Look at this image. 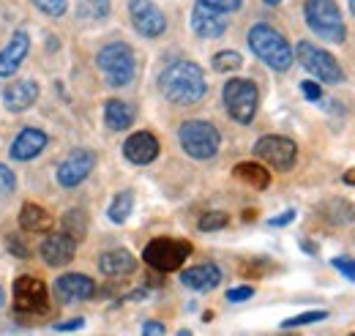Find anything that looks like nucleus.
Returning <instances> with one entry per match:
<instances>
[{"label": "nucleus", "mask_w": 355, "mask_h": 336, "mask_svg": "<svg viewBox=\"0 0 355 336\" xmlns=\"http://www.w3.org/2000/svg\"><path fill=\"white\" fill-rule=\"evenodd\" d=\"M252 295H254V287H232V290H227V301L230 303H243Z\"/></svg>", "instance_id": "obj_36"}, {"label": "nucleus", "mask_w": 355, "mask_h": 336, "mask_svg": "<svg viewBox=\"0 0 355 336\" xmlns=\"http://www.w3.org/2000/svg\"><path fill=\"white\" fill-rule=\"evenodd\" d=\"M293 52H295L298 63L309 72L311 77H317L320 83H328V85L345 83V69L339 66V60L328 49H322V47H317V44L311 42H298V47Z\"/></svg>", "instance_id": "obj_7"}, {"label": "nucleus", "mask_w": 355, "mask_h": 336, "mask_svg": "<svg viewBox=\"0 0 355 336\" xmlns=\"http://www.w3.org/2000/svg\"><path fill=\"white\" fill-rule=\"evenodd\" d=\"M33 6L46 17H63L69 8V0H33Z\"/></svg>", "instance_id": "obj_31"}, {"label": "nucleus", "mask_w": 355, "mask_h": 336, "mask_svg": "<svg viewBox=\"0 0 355 336\" xmlns=\"http://www.w3.org/2000/svg\"><path fill=\"white\" fill-rule=\"evenodd\" d=\"M191 254V244L189 241H178V238H153L145 252H142V260L159 271V274H170V271H178L186 257Z\"/></svg>", "instance_id": "obj_8"}, {"label": "nucleus", "mask_w": 355, "mask_h": 336, "mask_svg": "<svg viewBox=\"0 0 355 336\" xmlns=\"http://www.w3.org/2000/svg\"><path fill=\"white\" fill-rule=\"evenodd\" d=\"M129 17L137 33L145 39H159L167 31V17L153 0H129Z\"/></svg>", "instance_id": "obj_11"}, {"label": "nucleus", "mask_w": 355, "mask_h": 336, "mask_svg": "<svg viewBox=\"0 0 355 336\" xmlns=\"http://www.w3.org/2000/svg\"><path fill=\"white\" fill-rule=\"evenodd\" d=\"M232 175L241 180V183H246V186H252V189H268L270 186V172L268 167H263L260 162H241L238 167L232 169Z\"/></svg>", "instance_id": "obj_24"}, {"label": "nucleus", "mask_w": 355, "mask_h": 336, "mask_svg": "<svg viewBox=\"0 0 355 336\" xmlns=\"http://www.w3.org/2000/svg\"><path fill=\"white\" fill-rule=\"evenodd\" d=\"M17 189V175L6 165H0V194H11Z\"/></svg>", "instance_id": "obj_34"}, {"label": "nucleus", "mask_w": 355, "mask_h": 336, "mask_svg": "<svg viewBox=\"0 0 355 336\" xmlns=\"http://www.w3.org/2000/svg\"><path fill=\"white\" fill-rule=\"evenodd\" d=\"M63 233H69L80 244L85 238V233H88V216H85V210L80 208L66 210V216H63Z\"/></svg>", "instance_id": "obj_25"}, {"label": "nucleus", "mask_w": 355, "mask_h": 336, "mask_svg": "<svg viewBox=\"0 0 355 336\" xmlns=\"http://www.w3.org/2000/svg\"><path fill=\"white\" fill-rule=\"evenodd\" d=\"M301 249H306V252L317 254V246H314V244H311V241H301Z\"/></svg>", "instance_id": "obj_42"}, {"label": "nucleus", "mask_w": 355, "mask_h": 336, "mask_svg": "<svg viewBox=\"0 0 355 336\" xmlns=\"http://www.w3.org/2000/svg\"><path fill=\"white\" fill-rule=\"evenodd\" d=\"M93 167H96V153L85 151V148H77V151H71L60 162V167H58V183L63 189H77L90 172H93Z\"/></svg>", "instance_id": "obj_13"}, {"label": "nucleus", "mask_w": 355, "mask_h": 336, "mask_svg": "<svg viewBox=\"0 0 355 336\" xmlns=\"http://www.w3.org/2000/svg\"><path fill=\"white\" fill-rule=\"evenodd\" d=\"M249 47H252V52L266 63L268 69H273V72H287L293 66V60H295V52H293L290 42L276 28H270L268 22L252 25V31H249Z\"/></svg>", "instance_id": "obj_2"}, {"label": "nucleus", "mask_w": 355, "mask_h": 336, "mask_svg": "<svg viewBox=\"0 0 355 336\" xmlns=\"http://www.w3.org/2000/svg\"><path fill=\"white\" fill-rule=\"evenodd\" d=\"M123 156L132 165H150L159 156V140L150 131H134L123 142Z\"/></svg>", "instance_id": "obj_17"}, {"label": "nucleus", "mask_w": 355, "mask_h": 336, "mask_svg": "<svg viewBox=\"0 0 355 336\" xmlns=\"http://www.w3.org/2000/svg\"><path fill=\"white\" fill-rule=\"evenodd\" d=\"M304 17L314 36L325 39L331 44H342L347 36L345 17L336 6V0H306L304 3Z\"/></svg>", "instance_id": "obj_3"}, {"label": "nucleus", "mask_w": 355, "mask_h": 336, "mask_svg": "<svg viewBox=\"0 0 355 336\" xmlns=\"http://www.w3.org/2000/svg\"><path fill=\"white\" fill-rule=\"evenodd\" d=\"M77 11L83 19H107L110 17V0H77Z\"/></svg>", "instance_id": "obj_27"}, {"label": "nucleus", "mask_w": 355, "mask_h": 336, "mask_svg": "<svg viewBox=\"0 0 355 336\" xmlns=\"http://www.w3.org/2000/svg\"><path fill=\"white\" fill-rule=\"evenodd\" d=\"M159 90L167 101L178 107H191L205 99L208 93V80L205 72L191 63V60H175L159 74Z\"/></svg>", "instance_id": "obj_1"}, {"label": "nucleus", "mask_w": 355, "mask_h": 336, "mask_svg": "<svg viewBox=\"0 0 355 336\" xmlns=\"http://www.w3.org/2000/svg\"><path fill=\"white\" fill-rule=\"evenodd\" d=\"M293 219H295V210H284V213L273 216V219H270L268 224H270V227H284V224H290Z\"/></svg>", "instance_id": "obj_39"}, {"label": "nucleus", "mask_w": 355, "mask_h": 336, "mask_svg": "<svg viewBox=\"0 0 355 336\" xmlns=\"http://www.w3.org/2000/svg\"><path fill=\"white\" fill-rule=\"evenodd\" d=\"M134 268H137V260L126 249H112V252H104L98 257V271L104 276H126Z\"/></svg>", "instance_id": "obj_21"}, {"label": "nucleus", "mask_w": 355, "mask_h": 336, "mask_svg": "<svg viewBox=\"0 0 355 336\" xmlns=\"http://www.w3.org/2000/svg\"><path fill=\"white\" fill-rule=\"evenodd\" d=\"M74 252H77V241L69 233H52V235H46L44 244H42V257H44L46 265H52V268L69 265L74 260Z\"/></svg>", "instance_id": "obj_14"}, {"label": "nucleus", "mask_w": 355, "mask_h": 336, "mask_svg": "<svg viewBox=\"0 0 355 336\" xmlns=\"http://www.w3.org/2000/svg\"><path fill=\"white\" fill-rule=\"evenodd\" d=\"M46 134L44 131H39V128H22L19 134H17V140L11 142V148H8V153H11V159H17V162H31V159H36L42 151L46 148Z\"/></svg>", "instance_id": "obj_19"}, {"label": "nucleus", "mask_w": 355, "mask_h": 336, "mask_svg": "<svg viewBox=\"0 0 355 336\" xmlns=\"http://www.w3.org/2000/svg\"><path fill=\"white\" fill-rule=\"evenodd\" d=\"M142 334L145 336H162V334H167V328H164L162 323H156V320H148V323L142 326Z\"/></svg>", "instance_id": "obj_38"}, {"label": "nucleus", "mask_w": 355, "mask_h": 336, "mask_svg": "<svg viewBox=\"0 0 355 336\" xmlns=\"http://www.w3.org/2000/svg\"><path fill=\"white\" fill-rule=\"evenodd\" d=\"M96 66H98L101 77L107 80V85H112V87L129 85L134 80V74H137L134 49L123 42H112L107 47H101L98 55H96Z\"/></svg>", "instance_id": "obj_4"}, {"label": "nucleus", "mask_w": 355, "mask_h": 336, "mask_svg": "<svg viewBox=\"0 0 355 336\" xmlns=\"http://www.w3.org/2000/svg\"><path fill=\"white\" fill-rule=\"evenodd\" d=\"M222 99H224V110L230 112L232 121L238 124H252L254 115H257V107H260V90L257 85L252 80H230L224 85L222 90Z\"/></svg>", "instance_id": "obj_6"}, {"label": "nucleus", "mask_w": 355, "mask_h": 336, "mask_svg": "<svg viewBox=\"0 0 355 336\" xmlns=\"http://www.w3.org/2000/svg\"><path fill=\"white\" fill-rule=\"evenodd\" d=\"M8 252L14 254V257H19V260H28L31 257V249L22 241V235H8Z\"/></svg>", "instance_id": "obj_33"}, {"label": "nucleus", "mask_w": 355, "mask_h": 336, "mask_svg": "<svg viewBox=\"0 0 355 336\" xmlns=\"http://www.w3.org/2000/svg\"><path fill=\"white\" fill-rule=\"evenodd\" d=\"M180 282H183V287H189V290H194V293H208V290L219 287V282H222V268L214 265V262H202V265H194V268L183 271V274H180Z\"/></svg>", "instance_id": "obj_18"}, {"label": "nucleus", "mask_w": 355, "mask_h": 336, "mask_svg": "<svg viewBox=\"0 0 355 336\" xmlns=\"http://www.w3.org/2000/svg\"><path fill=\"white\" fill-rule=\"evenodd\" d=\"M39 99V83L36 80H17L3 87V104L8 112H25Z\"/></svg>", "instance_id": "obj_16"}, {"label": "nucleus", "mask_w": 355, "mask_h": 336, "mask_svg": "<svg viewBox=\"0 0 355 336\" xmlns=\"http://www.w3.org/2000/svg\"><path fill=\"white\" fill-rule=\"evenodd\" d=\"M104 124L112 131H123L134 124V107L129 101H121V99H110L107 107H104Z\"/></svg>", "instance_id": "obj_23"}, {"label": "nucleus", "mask_w": 355, "mask_h": 336, "mask_svg": "<svg viewBox=\"0 0 355 336\" xmlns=\"http://www.w3.org/2000/svg\"><path fill=\"white\" fill-rule=\"evenodd\" d=\"M55 293L60 295V301H88L96 295V282L85 274H63L55 282Z\"/></svg>", "instance_id": "obj_20"}, {"label": "nucleus", "mask_w": 355, "mask_h": 336, "mask_svg": "<svg viewBox=\"0 0 355 336\" xmlns=\"http://www.w3.org/2000/svg\"><path fill=\"white\" fill-rule=\"evenodd\" d=\"M83 326H85V320H83V317H74V320H69V323H58L55 331H80Z\"/></svg>", "instance_id": "obj_40"}, {"label": "nucleus", "mask_w": 355, "mask_h": 336, "mask_svg": "<svg viewBox=\"0 0 355 336\" xmlns=\"http://www.w3.org/2000/svg\"><path fill=\"white\" fill-rule=\"evenodd\" d=\"M132 210H134V194L132 192H121L115 200H112V205H110V219L115 221V224H123L129 216H132Z\"/></svg>", "instance_id": "obj_26"}, {"label": "nucleus", "mask_w": 355, "mask_h": 336, "mask_svg": "<svg viewBox=\"0 0 355 336\" xmlns=\"http://www.w3.org/2000/svg\"><path fill=\"white\" fill-rule=\"evenodd\" d=\"M19 227L25 233H49L55 227V219L49 216V210H44L36 203H25L19 210Z\"/></svg>", "instance_id": "obj_22"}, {"label": "nucleus", "mask_w": 355, "mask_h": 336, "mask_svg": "<svg viewBox=\"0 0 355 336\" xmlns=\"http://www.w3.org/2000/svg\"><path fill=\"white\" fill-rule=\"evenodd\" d=\"M14 309L19 317H39L49 312V293L39 276H19L14 282Z\"/></svg>", "instance_id": "obj_9"}, {"label": "nucleus", "mask_w": 355, "mask_h": 336, "mask_svg": "<svg viewBox=\"0 0 355 336\" xmlns=\"http://www.w3.org/2000/svg\"><path fill=\"white\" fill-rule=\"evenodd\" d=\"M342 180H345L347 186H355V167L350 169V172H345V178H342Z\"/></svg>", "instance_id": "obj_41"}, {"label": "nucleus", "mask_w": 355, "mask_h": 336, "mask_svg": "<svg viewBox=\"0 0 355 336\" xmlns=\"http://www.w3.org/2000/svg\"><path fill=\"white\" fill-rule=\"evenodd\" d=\"M342 276H347L350 282H355V260L353 257H334V262H331Z\"/></svg>", "instance_id": "obj_32"}, {"label": "nucleus", "mask_w": 355, "mask_h": 336, "mask_svg": "<svg viewBox=\"0 0 355 336\" xmlns=\"http://www.w3.org/2000/svg\"><path fill=\"white\" fill-rule=\"evenodd\" d=\"M200 3H205V6H214V8H219V11H227V14H232V11H238V8L243 6V0H200Z\"/></svg>", "instance_id": "obj_35"}, {"label": "nucleus", "mask_w": 355, "mask_h": 336, "mask_svg": "<svg viewBox=\"0 0 355 336\" xmlns=\"http://www.w3.org/2000/svg\"><path fill=\"white\" fill-rule=\"evenodd\" d=\"M350 11L355 14V0H350Z\"/></svg>", "instance_id": "obj_45"}, {"label": "nucleus", "mask_w": 355, "mask_h": 336, "mask_svg": "<svg viewBox=\"0 0 355 336\" xmlns=\"http://www.w3.org/2000/svg\"><path fill=\"white\" fill-rule=\"evenodd\" d=\"M320 320H328V312L314 309V312L295 314V317H290V320H282V328H301V326H311V323H320Z\"/></svg>", "instance_id": "obj_30"}, {"label": "nucleus", "mask_w": 355, "mask_h": 336, "mask_svg": "<svg viewBox=\"0 0 355 336\" xmlns=\"http://www.w3.org/2000/svg\"><path fill=\"white\" fill-rule=\"evenodd\" d=\"M263 3H266V6H279L282 0H263Z\"/></svg>", "instance_id": "obj_43"}, {"label": "nucleus", "mask_w": 355, "mask_h": 336, "mask_svg": "<svg viewBox=\"0 0 355 336\" xmlns=\"http://www.w3.org/2000/svg\"><path fill=\"white\" fill-rule=\"evenodd\" d=\"M3 301H6V293H3V287H0V306H3Z\"/></svg>", "instance_id": "obj_44"}, {"label": "nucleus", "mask_w": 355, "mask_h": 336, "mask_svg": "<svg viewBox=\"0 0 355 336\" xmlns=\"http://www.w3.org/2000/svg\"><path fill=\"white\" fill-rule=\"evenodd\" d=\"M31 52V36L25 31H17L11 42L0 49V77H14L22 66V60Z\"/></svg>", "instance_id": "obj_15"}, {"label": "nucleus", "mask_w": 355, "mask_h": 336, "mask_svg": "<svg viewBox=\"0 0 355 336\" xmlns=\"http://www.w3.org/2000/svg\"><path fill=\"white\" fill-rule=\"evenodd\" d=\"M230 28V14L219 11L214 6H205V3H194L191 8V31L200 36V39H219L227 33Z\"/></svg>", "instance_id": "obj_12"}, {"label": "nucleus", "mask_w": 355, "mask_h": 336, "mask_svg": "<svg viewBox=\"0 0 355 336\" xmlns=\"http://www.w3.org/2000/svg\"><path fill=\"white\" fill-rule=\"evenodd\" d=\"M254 156L276 169H290L298 159V145L290 137L282 134H266L254 145Z\"/></svg>", "instance_id": "obj_10"}, {"label": "nucleus", "mask_w": 355, "mask_h": 336, "mask_svg": "<svg viewBox=\"0 0 355 336\" xmlns=\"http://www.w3.org/2000/svg\"><path fill=\"white\" fill-rule=\"evenodd\" d=\"M243 66V58H241V52H232V49H224V52H216L214 55V69L216 72H238Z\"/></svg>", "instance_id": "obj_28"}, {"label": "nucleus", "mask_w": 355, "mask_h": 336, "mask_svg": "<svg viewBox=\"0 0 355 336\" xmlns=\"http://www.w3.org/2000/svg\"><path fill=\"white\" fill-rule=\"evenodd\" d=\"M178 140H180V148L197 162L214 159L222 145V134L208 121H186L178 131Z\"/></svg>", "instance_id": "obj_5"}, {"label": "nucleus", "mask_w": 355, "mask_h": 336, "mask_svg": "<svg viewBox=\"0 0 355 336\" xmlns=\"http://www.w3.org/2000/svg\"><path fill=\"white\" fill-rule=\"evenodd\" d=\"M301 90H304V96H306L309 101H320V99H322V87L314 83V80H304V83H301Z\"/></svg>", "instance_id": "obj_37"}, {"label": "nucleus", "mask_w": 355, "mask_h": 336, "mask_svg": "<svg viewBox=\"0 0 355 336\" xmlns=\"http://www.w3.org/2000/svg\"><path fill=\"white\" fill-rule=\"evenodd\" d=\"M230 224V216L224 210H208L202 219H200V233H216V230H224Z\"/></svg>", "instance_id": "obj_29"}]
</instances>
